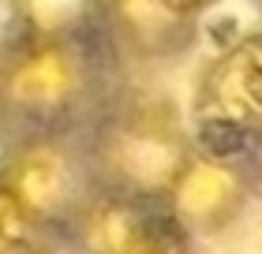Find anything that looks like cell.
<instances>
[{
    "instance_id": "obj_1",
    "label": "cell",
    "mask_w": 262,
    "mask_h": 254,
    "mask_svg": "<svg viewBox=\"0 0 262 254\" xmlns=\"http://www.w3.org/2000/svg\"><path fill=\"white\" fill-rule=\"evenodd\" d=\"M105 41H4L0 142L53 131H86L113 101Z\"/></svg>"
},
{
    "instance_id": "obj_2",
    "label": "cell",
    "mask_w": 262,
    "mask_h": 254,
    "mask_svg": "<svg viewBox=\"0 0 262 254\" xmlns=\"http://www.w3.org/2000/svg\"><path fill=\"white\" fill-rule=\"evenodd\" d=\"M98 187L109 195L165 205L172 183L191 161V138L165 101H109L86 127Z\"/></svg>"
},
{
    "instance_id": "obj_3",
    "label": "cell",
    "mask_w": 262,
    "mask_h": 254,
    "mask_svg": "<svg viewBox=\"0 0 262 254\" xmlns=\"http://www.w3.org/2000/svg\"><path fill=\"white\" fill-rule=\"evenodd\" d=\"M0 179L11 187L30 217L56 239L79 221V213L101 195L94 176L86 131L23 135L0 150Z\"/></svg>"
},
{
    "instance_id": "obj_4",
    "label": "cell",
    "mask_w": 262,
    "mask_h": 254,
    "mask_svg": "<svg viewBox=\"0 0 262 254\" xmlns=\"http://www.w3.org/2000/svg\"><path fill=\"white\" fill-rule=\"evenodd\" d=\"M255 191L251 161L195 150L165 198V210L187 236H217L240 221Z\"/></svg>"
},
{
    "instance_id": "obj_5",
    "label": "cell",
    "mask_w": 262,
    "mask_h": 254,
    "mask_svg": "<svg viewBox=\"0 0 262 254\" xmlns=\"http://www.w3.org/2000/svg\"><path fill=\"white\" fill-rule=\"evenodd\" d=\"M195 116L202 127L262 135V45L240 41L217 53L199 75Z\"/></svg>"
},
{
    "instance_id": "obj_6",
    "label": "cell",
    "mask_w": 262,
    "mask_h": 254,
    "mask_svg": "<svg viewBox=\"0 0 262 254\" xmlns=\"http://www.w3.org/2000/svg\"><path fill=\"white\" fill-rule=\"evenodd\" d=\"M199 19L172 0H109L105 8V45L116 60L158 64L191 49Z\"/></svg>"
},
{
    "instance_id": "obj_7",
    "label": "cell",
    "mask_w": 262,
    "mask_h": 254,
    "mask_svg": "<svg viewBox=\"0 0 262 254\" xmlns=\"http://www.w3.org/2000/svg\"><path fill=\"white\" fill-rule=\"evenodd\" d=\"M169 221V210L158 202H139L101 191L64 232L60 243L75 254H142Z\"/></svg>"
},
{
    "instance_id": "obj_8",
    "label": "cell",
    "mask_w": 262,
    "mask_h": 254,
    "mask_svg": "<svg viewBox=\"0 0 262 254\" xmlns=\"http://www.w3.org/2000/svg\"><path fill=\"white\" fill-rule=\"evenodd\" d=\"M109 0H8L11 38L23 41H105Z\"/></svg>"
},
{
    "instance_id": "obj_9",
    "label": "cell",
    "mask_w": 262,
    "mask_h": 254,
    "mask_svg": "<svg viewBox=\"0 0 262 254\" xmlns=\"http://www.w3.org/2000/svg\"><path fill=\"white\" fill-rule=\"evenodd\" d=\"M60 239L30 217L11 187L0 179V254H56Z\"/></svg>"
},
{
    "instance_id": "obj_10",
    "label": "cell",
    "mask_w": 262,
    "mask_h": 254,
    "mask_svg": "<svg viewBox=\"0 0 262 254\" xmlns=\"http://www.w3.org/2000/svg\"><path fill=\"white\" fill-rule=\"evenodd\" d=\"M142 254H199V250H195V243H191V236H187L176 221H169V224L161 228V236L154 239Z\"/></svg>"
},
{
    "instance_id": "obj_11",
    "label": "cell",
    "mask_w": 262,
    "mask_h": 254,
    "mask_svg": "<svg viewBox=\"0 0 262 254\" xmlns=\"http://www.w3.org/2000/svg\"><path fill=\"white\" fill-rule=\"evenodd\" d=\"M251 172H255V187L262 191V135L255 138V153H251Z\"/></svg>"
},
{
    "instance_id": "obj_12",
    "label": "cell",
    "mask_w": 262,
    "mask_h": 254,
    "mask_svg": "<svg viewBox=\"0 0 262 254\" xmlns=\"http://www.w3.org/2000/svg\"><path fill=\"white\" fill-rule=\"evenodd\" d=\"M172 4H180V8H187V11H195V15H202L210 4H217V0H172Z\"/></svg>"
},
{
    "instance_id": "obj_13",
    "label": "cell",
    "mask_w": 262,
    "mask_h": 254,
    "mask_svg": "<svg viewBox=\"0 0 262 254\" xmlns=\"http://www.w3.org/2000/svg\"><path fill=\"white\" fill-rule=\"evenodd\" d=\"M0 90H4V41H0Z\"/></svg>"
}]
</instances>
